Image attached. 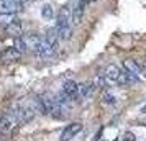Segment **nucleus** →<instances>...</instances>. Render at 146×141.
Here are the masks:
<instances>
[{"instance_id": "obj_3", "label": "nucleus", "mask_w": 146, "mask_h": 141, "mask_svg": "<svg viewBox=\"0 0 146 141\" xmlns=\"http://www.w3.org/2000/svg\"><path fill=\"white\" fill-rule=\"evenodd\" d=\"M84 10H86V3H84L82 0H79V2L74 5V8H71V25H72V26H77V25L82 23Z\"/></svg>"}, {"instance_id": "obj_17", "label": "nucleus", "mask_w": 146, "mask_h": 141, "mask_svg": "<svg viewBox=\"0 0 146 141\" xmlns=\"http://www.w3.org/2000/svg\"><path fill=\"white\" fill-rule=\"evenodd\" d=\"M123 141H136V136H135V133H131V131H126V133L123 134Z\"/></svg>"}, {"instance_id": "obj_2", "label": "nucleus", "mask_w": 146, "mask_h": 141, "mask_svg": "<svg viewBox=\"0 0 146 141\" xmlns=\"http://www.w3.org/2000/svg\"><path fill=\"white\" fill-rule=\"evenodd\" d=\"M61 92H64V94L74 102L79 100V84H77L76 81H72V79H67V81L62 82Z\"/></svg>"}, {"instance_id": "obj_9", "label": "nucleus", "mask_w": 146, "mask_h": 141, "mask_svg": "<svg viewBox=\"0 0 146 141\" xmlns=\"http://www.w3.org/2000/svg\"><path fill=\"white\" fill-rule=\"evenodd\" d=\"M123 71H126L128 74L135 75L136 79H139V64L133 59H125L123 61Z\"/></svg>"}, {"instance_id": "obj_19", "label": "nucleus", "mask_w": 146, "mask_h": 141, "mask_svg": "<svg viewBox=\"0 0 146 141\" xmlns=\"http://www.w3.org/2000/svg\"><path fill=\"white\" fill-rule=\"evenodd\" d=\"M141 113L146 115V105H143V107H141Z\"/></svg>"}, {"instance_id": "obj_4", "label": "nucleus", "mask_w": 146, "mask_h": 141, "mask_svg": "<svg viewBox=\"0 0 146 141\" xmlns=\"http://www.w3.org/2000/svg\"><path fill=\"white\" fill-rule=\"evenodd\" d=\"M80 130H82V125L80 123H71L69 126L64 128V131L61 133V141H71L74 136H77L80 133Z\"/></svg>"}, {"instance_id": "obj_1", "label": "nucleus", "mask_w": 146, "mask_h": 141, "mask_svg": "<svg viewBox=\"0 0 146 141\" xmlns=\"http://www.w3.org/2000/svg\"><path fill=\"white\" fill-rule=\"evenodd\" d=\"M54 51H56V49L43 38V40H40V43L36 44V48H35L31 53H33L38 59H46V58H51V56H53Z\"/></svg>"}, {"instance_id": "obj_8", "label": "nucleus", "mask_w": 146, "mask_h": 141, "mask_svg": "<svg viewBox=\"0 0 146 141\" xmlns=\"http://www.w3.org/2000/svg\"><path fill=\"white\" fill-rule=\"evenodd\" d=\"M5 31L12 38H20V36H23V26H21L20 20H17L13 23H10L8 26H5Z\"/></svg>"}, {"instance_id": "obj_18", "label": "nucleus", "mask_w": 146, "mask_h": 141, "mask_svg": "<svg viewBox=\"0 0 146 141\" xmlns=\"http://www.w3.org/2000/svg\"><path fill=\"white\" fill-rule=\"evenodd\" d=\"M82 2H84V3H86V5H90V3H95V2H97V0H82Z\"/></svg>"}, {"instance_id": "obj_11", "label": "nucleus", "mask_w": 146, "mask_h": 141, "mask_svg": "<svg viewBox=\"0 0 146 141\" xmlns=\"http://www.w3.org/2000/svg\"><path fill=\"white\" fill-rule=\"evenodd\" d=\"M44 40L51 44V46L56 49L58 48V43H59V33H58V30H56V26H51L46 30V36H44Z\"/></svg>"}, {"instance_id": "obj_15", "label": "nucleus", "mask_w": 146, "mask_h": 141, "mask_svg": "<svg viewBox=\"0 0 146 141\" xmlns=\"http://www.w3.org/2000/svg\"><path fill=\"white\" fill-rule=\"evenodd\" d=\"M41 17L43 18H46V20H51L54 17V8L49 5V3H44L43 7H41Z\"/></svg>"}, {"instance_id": "obj_5", "label": "nucleus", "mask_w": 146, "mask_h": 141, "mask_svg": "<svg viewBox=\"0 0 146 141\" xmlns=\"http://www.w3.org/2000/svg\"><path fill=\"white\" fill-rule=\"evenodd\" d=\"M23 54L18 51V49H15L13 46L10 48H5L2 53H0V59L3 61V62H15V61H20V58Z\"/></svg>"}, {"instance_id": "obj_7", "label": "nucleus", "mask_w": 146, "mask_h": 141, "mask_svg": "<svg viewBox=\"0 0 146 141\" xmlns=\"http://www.w3.org/2000/svg\"><path fill=\"white\" fill-rule=\"evenodd\" d=\"M104 77L107 79L108 84H117V79H118V74H120V67L117 64H108V66L104 69Z\"/></svg>"}, {"instance_id": "obj_6", "label": "nucleus", "mask_w": 146, "mask_h": 141, "mask_svg": "<svg viewBox=\"0 0 146 141\" xmlns=\"http://www.w3.org/2000/svg\"><path fill=\"white\" fill-rule=\"evenodd\" d=\"M23 10V5L15 2V0H0V12H8V13H18Z\"/></svg>"}, {"instance_id": "obj_14", "label": "nucleus", "mask_w": 146, "mask_h": 141, "mask_svg": "<svg viewBox=\"0 0 146 141\" xmlns=\"http://www.w3.org/2000/svg\"><path fill=\"white\" fill-rule=\"evenodd\" d=\"M13 48L15 49H18L21 54H25L28 51V48H27V43H25V40H23V36H20V38H13Z\"/></svg>"}, {"instance_id": "obj_13", "label": "nucleus", "mask_w": 146, "mask_h": 141, "mask_svg": "<svg viewBox=\"0 0 146 141\" xmlns=\"http://www.w3.org/2000/svg\"><path fill=\"white\" fill-rule=\"evenodd\" d=\"M23 40H25V43H27V48H28V51H33L35 48H36V44L40 43V36L38 34H35V33H30L27 34V36H23Z\"/></svg>"}, {"instance_id": "obj_10", "label": "nucleus", "mask_w": 146, "mask_h": 141, "mask_svg": "<svg viewBox=\"0 0 146 141\" xmlns=\"http://www.w3.org/2000/svg\"><path fill=\"white\" fill-rule=\"evenodd\" d=\"M139 79H136L135 75L128 74L126 71H123V69H120V74H118V79H117V84L118 85H121V87H125V85H130V84H133V82H138Z\"/></svg>"}, {"instance_id": "obj_12", "label": "nucleus", "mask_w": 146, "mask_h": 141, "mask_svg": "<svg viewBox=\"0 0 146 141\" xmlns=\"http://www.w3.org/2000/svg\"><path fill=\"white\" fill-rule=\"evenodd\" d=\"M17 13H8V12H0V26H8L10 23L17 21Z\"/></svg>"}, {"instance_id": "obj_16", "label": "nucleus", "mask_w": 146, "mask_h": 141, "mask_svg": "<svg viewBox=\"0 0 146 141\" xmlns=\"http://www.w3.org/2000/svg\"><path fill=\"white\" fill-rule=\"evenodd\" d=\"M102 103L104 105H115L117 103V97L112 92H105V94L102 95Z\"/></svg>"}]
</instances>
